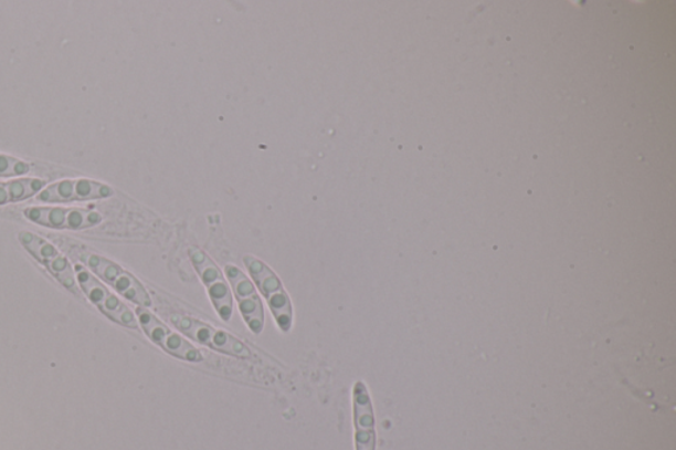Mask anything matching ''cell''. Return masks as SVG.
I'll return each instance as SVG.
<instances>
[{"instance_id":"cell-1","label":"cell","mask_w":676,"mask_h":450,"mask_svg":"<svg viewBox=\"0 0 676 450\" xmlns=\"http://www.w3.org/2000/svg\"><path fill=\"white\" fill-rule=\"evenodd\" d=\"M64 245L76 261L84 264V268L96 274L101 281L109 284L128 302L139 305L140 308H150L152 305L150 295H148L144 284L130 272L122 269L119 264L109 261V259L85 249L84 245L73 242H66Z\"/></svg>"},{"instance_id":"cell-2","label":"cell","mask_w":676,"mask_h":450,"mask_svg":"<svg viewBox=\"0 0 676 450\" xmlns=\"http://www.w3.org/2000/svg\"><path fill=\"white\" fill-rule=\"evenodd\" d=\"M243 263H245L262 295L265 296L276 325L283 333H288L294 325V310L281 279L267 264L255 257L246 255L243 258Z\"/></svg>"},{"instance_id":"cell-3","label":"cell","mask_w":676,"mask_h":450,"mask_svg":"<svg viewBox=\"0 0 676 450\" xmlns=\"http://www.w3.org/2000/svg\"><path fill=\"white\" fill-rule=\"evenodd\" d=\"M168 320L176 329H179L186 337L196 341L198 344L211 347L213 350L225 353L228 356L235 358H253L252 350H250L242 341L225 331L202 323L200 320L180 315V313H171Z\"/></svg>"},{"instance_id":"cell-4","label":"cell","mask_w":676,"mask_h":450,"mask_svg":"<svg viewBox=\"0 0 676 450\" xmlns=\"http://www.w3.org/2000/svg\"><path fill=\"white\" fill-rule=\"evenodd\" d=\"M74 270H76L74 272H76L80 290L84 292L87 300L96 305L106 317H109L114 323L128 327V329H139L138 318L135 316V313L122 300L115 296L113 292L107 290L89 270L80 264Z\"/></svg>"},{"instance_id":"cell-5","label":"cell","mask_w":676,"mask_h":450,"mask_svg":"<svg viewBox=\"0 0 676 450\" xmlns=\"http://www.w3.org/2000/svg\"><path fill=\"white\" fill-rule=\"evenodd\" d=\"M137 316L139 326L144 329L146 336L151 339L152 344L169 354V356L184 360L188 364L204 363V356H202L199 349H196L191 343H188L180 333L172 331L171 327L161 323L154 313L139 306Z\"/></svg>"},{"instance_id":"cell-6","label":"cell","mask_w":676,"mask_h":450,"mask_svg":"<svg viewBox=\"0 0 676 450\" xmlns=\"http://www.w3.org/2000/svg\"><path fill=\"white\" fill-rule=\"evenodd\" d=\"M18 238L23 248L29 251L40 264L44 265V269L49 271L61 285H64L65 289L74 293V295H80L76 272H74L70 261L61 254L55 245L45 241L44 238L31 233V231H22V233H19Z\"/></svg>"},{"instance_id":"cell-7","label":"cell","mask_w":676,"mask_h":450,"mask_svg":"<svg viewBox=\"0 0 676 450\" xmlns=\"http://www.w3.org/2000/svg\"><path fill=\"white\" fill-rule=\"evenodd\" d=\"M189 258H191L202 283L207 286L215 312L219 313L222 322H230L233 317L232 291H230L226 279L222 275L218 264L212 261L211 257L198 248L189 249Z\"/></svg>"},{"instance_id":"cell-8","label":"cell","mask_w":676,"mask_h":450,"mask_svg":"<svg viewBox=\"0 0 676 450\" xmlns=\"http://www.w3.org/2000/svg\"><path fill=\"white\" fill-rule=\"evenodd\" d=\"M23 214L30 222L56 230H85L98 227L104 218L96 210L60 207L25 208Z\"/></svg>"},{"instance_id":"cell-9","label":"cell","mask_w":676,"mask_h":450,"mask_svg":"<svg viewBox=\"0 0 676 450\" xmlns=\"http://www.w3.org/2000/svg\"><path fill=\"white\" fill-rule=\"evenodd\" d=\"M114 189L89 179L60 180L45 187L36 197L44 203H70L110 199Z\"/></svg>"},{"instance_id":"cell-10","label":"cell","mask_w":676,"mask_h":450,"mask_svg":"<svg viewBox=\"0 0 676 450\" xmlns=\"http://www.w3.org/2000/svg\"><path fill=\"white\" fill-rule=\"evenodd\" d=\"M225 271L243 320L249 329L260 336L265 327V311H263L258 292L250 279L235 265H226Z\"/></svg>"},{"instance_id":"cell-11","label":"cell","mask_w":676,"mask_h":450,"mask_svg":"<svg viewBox=\"0 0 676 450\" xmlns=\"http://www.w3.org/2000/svg\"><path fill=\"white\" fill-rule=\"evenodd\" d=\"M351 398H353L356 450H376V416L368 386L363 381L358 380L353 387Z\"/></svg>"},{"instance_id":"cell-12","label":"cell","mask_w":676,"mask_h":450,"mask_svg":"<svg viewBox=\"0 0 676 450\" xmlns=\"http://www.w3.org/2000/svg\"><path fill=\"white\" fill-rule=\"evenodd\" d=\"M45 187L46 180L39 177H20L0 182V207L29 200L42 192Z\"/></svg>"},{"instance_id":"cell-13","label":"cell","mask_w":676,"mask_h":450,"mask_svg":"<svg viewBox=\"0 0 676 450\" xmlns=\"http://www.w3.org/2000/svg\"><path fill=\"white\" fill-rule=\"evenodd\" d=\"M40 170L35 164L24 161L6 154H0V177H19L38 174Z\"/></svg>"}]
</instances>
